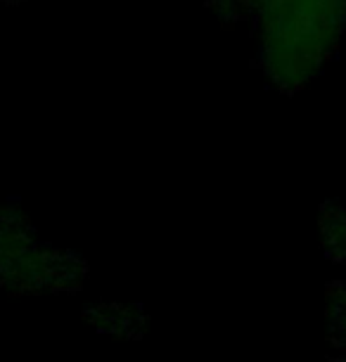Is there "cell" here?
I'll list each match as a JSON object with an SVG mask.
<instances>
[{"mask_svg":"<svg viewBox=\"0 0 346 362\" xmlns=\"http://www.w3.org/2000/svg\"><path fill=\"white\" fill-rule=\"evenodd\" d=\"M261 66L280 93L308 86L346 31V0H266L256 10Z\"/></svg>","mask_w":346,"mask_h":362,"instance_id":"cell-1","label":"cell"},{"mask_svg":"<svg viewBox=\"0 0 346 362\" xmlns=\"http://www.w3.org/2000/svg\"><path fill=\"white\" fill-rule=\"evenodd\" d=\"M83 279V258L45 244H33L24 254L0 263V286L15 293L74 291Z\"/></svg>","mask_w":346,"mask_h":362,"instance_id":"cell-2","label":"cell"},{"mask_svg":"<svg viewBox=\"0 0 346 362\" xmlns=\"http://www.w3.org/2000/svg\"><path fill=\"white\" fill-rule=\"evenodd\" d=\"M86 320L95 329L114 334V337H135L142 327V313L135 305L100 303L86 308Z\"/></svg>","mask_w":346,"mask_h":362,"instance_id":"cell-3","label":"cell"},{"mask_svg":"<svg viewBox=\"0 0 346 362\" xmlns=\"http://www.w3.org/2000/svg\"><path fill=\"white\" fill-rule=\"evenodd\" d=\"M36 244L33 225L15 206H0V263L10 261Z\"/></svg>","mask_w":346,"mask_h":362,"instance_id":"cell-4","label":"cell"},{"mask_svg":"<svg viewBox=\"0 0 346 362\" xmlns=\"http://www.w3.org/2000/svg\"><path fill=\"white\" fill-rule=\"evenodd\" d=\"M318 230L325 256L332 263L346 261V209L339 204H323L318 214Z\"/></svg>","mask_w":346,"mask_h":362,"instance_id":"cell-5","label":"cell"},{"mask_svg":"<svg viewBox=\"0 0 346 362\" xmlns=\"http://www.w3.org/2000/svg\"><path fill=\"white\" fill-rule=\"evenodd\" d=\"M328 325L332 339L346 344V284L335 282L328 289Z\"/></svg>","mask_w":346,"mask_h":362,"instance_id":"cell-6","label":"cell"},{"mask_svg":"<svg viewBox=\"0 0 346 362\" xmlns=\"http://www.w3.org/2000/svg\"><path fill=\"white\" fill-rule=\"evenodd\" d=\"M207 5L219 17V22L226 26H237L254 19L252 0H207Z\"/></svg>","mask_w":346,"mask_h":362,"instance_id":"cell-7","label":"cell"},{"mask_svg":"<svg viewBox=\"0 0 346 362\" xmlns=\"http://www.w3.org/2000/svg\"><path fill=\"white\" fill-rule=\"evenodd\" d=\"M0 3H8V5H22L26 0H0Z\"/></svg>","mask_w":346,"mask_h":362,"instance_id":"cell-8","label":"cell"}]
</instances>
